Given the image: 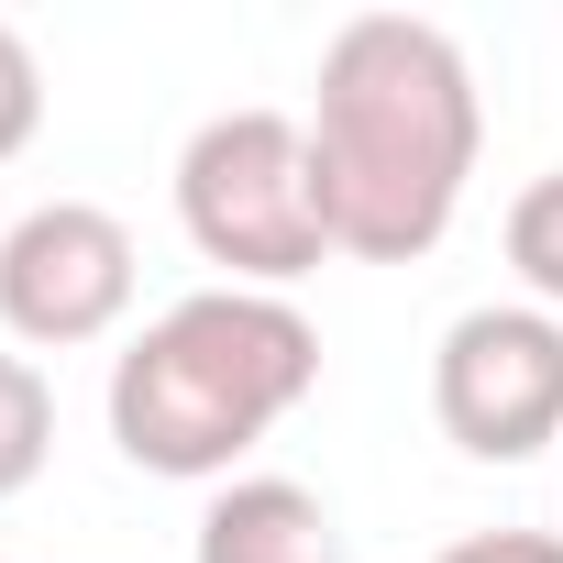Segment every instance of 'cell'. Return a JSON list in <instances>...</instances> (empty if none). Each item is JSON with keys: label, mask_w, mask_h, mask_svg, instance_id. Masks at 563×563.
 <instances>
[{"label": "cell", "mask_w": 563, "mask_h": 563, "mask_svg": "<svg viewBox=\"0 0 563 563\" xmlns=\"http://www.w3.org/2000/svg\"><path fill=\"white\" fill-rule=\"evenodd\" d=\"M431 563H563V541H552V530H464V541H442Z\"/></svg>", "instance_id": "10"}, {"label": "cell", "mask_w": 563, "mask_h": 563, "mask_svg": "<svg viewBox=\"0 0 563 563\" xmlns=\"http://www.w3.org/2000/svg\"><path fill=\"white\" fill-rule=\"evenodd\" d=\"M188 563H343V519H332V497L299 486V475H232V486L199 508Z\"/></svg>", "instance_id": "6"}, {"label": "cell", "mask_w": 563, "mask_h": 563, "mask_svg": "<svg viewBox=\"0 0 563 563\" xmlns=\"http://www.w3.org/2000/svg\"><path fill=\"white\" fill-rule=\"evenodd\" d=\"M299 122H310L321 210H332V254L420 265L453 232L475 144H486V100H475V67L442 23L354 12L321 45V78H310Z\"/></svg>", "instance_id": "1"}, {"label": "cell", "mask_w": 563, "mask_h": 563, "mask_svg": "<svg viewBox=\"0 0 563 563\" xmlns=\"http://www.w3.org/2000/svg\"><path fill=\"white\" fill-rule=\"evenodd\" d=\"M177 221L232 288L288 299L332 254V210L310 177V122L299 111H210L177 155Z\"/></svg>", "instance_id": "3"}, {"label": "cell", "mask_w": 563, "mask_h": 563, "mask_svg": "<svg viewBox=\"0 0 563 563\" xmlns=\"http://www.w3.org/2000/svg\"><path fill=\"white\" fill-rule=\"evenodd\" d=\"M133 310V232L100 199H45L0 232V332L34 354L111 343Z\"/></svg>", "instance_id": "5"}, {"label": "cell", "mask_w": 563, "mask_h": 563, "mask_svg": "<svg viewBox=\"0 0 563 563\" xmlns=\"http://www.w3.org/2000/svg\"><path fill=\"white\" fill-rule=\"evenodd\" d=\"M321 387V332L299 321V299L265 288H188L177 310H155L122 354H111V442L144 475H221Z\"/></svg>", "instance_id": "2"}, {"label": "cell", "mask_w": 563, "mask_h": 563, "mask_svg": "<svg viewBox=\"0 0 563 563\" xmlns=\"http://www.w3.org/2000/svg\"><path fill=\"white\" fill-rule=\"evenodd\" d=\"M56 453V387L34 354H0V497H23Z\"/></svg>", "instance_id": "7"}, {"label": "cell", "mask_w": 563, "mask_h": 563, "mask_svg": "<svg viewBox=\"0 0 563 563\" xmlns=\"http://www.w3.org/2000/svg\"><path fill=\"white\" fill-rule=\"evenodd\" d=\"M431 420L475 464H530L563 442V321L530 299H486L431 354Z\"/></svg>", "instance_id": "4"}, {"label": "cell", "mask_w": 563, "mask_h": 563, "mask_svg": "<svg viewBox=\"0 0 563 563\" xmlns=\"http://www.w3.org/2000/svg\"><path fill=\"white\" fill-rule=\"evenodd\" d=\"M508 265H519L530 310H552V321H563V166H552V177H530V188L508 199Z\"/></svg>", "instance_id": "8"}, {"label": "cell", "mask_w": 563, "mask_h": 563, "mask_svg": "<svg viewBox=\"0 0 563 563\" xmlns=\"http://www.w3.org/2000/svg\"><path fill=\"white\" fill-rule=\"evenodd\" d=\"M34 133H45V67H34V45L12 23H0V166H12Z\"/></svg>", "instance_id": "9"}]
</instances>
